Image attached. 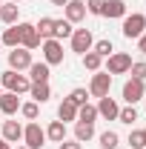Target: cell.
Wrapping results in <instances>:
<instances>
[{
	"instance_id": "18",
	"label": "cell",
	"mask_w": 146,
	"mask_h": 149,
	"mask_svg": "<svg viewBox=\"0 0 146 149\" xmlns=\"http://www.w3.org/2000/svg\"><path fill=\"white\" fill-rule=\"evenodd\" d=\"M29 92H32V97H35V103H46V100L52 97L49 83H32V86H29Z\"/></svg>"
},
{
	"instance_id": "28",
	"label": "cell",
	"mask_w": 146,
	"mask_h": 149,
	"mask_svg": "<svg viewBox=\"0 0 146 149\" xmlns=\"http://www.w3.org/2000/svg\"><path fill=\"white\" fill-rule=\"evenodd\" d=\"M117 120H123V123H135V120H138V112H135V106L120 109V112H117Z\"/></svg>"
},
{
	"instance_id": "21",
	"label": "cell",
	"mask_w": 146,
	"mask_h": 149,
	"mask_svg": "<svg viewBox=\"0 0 146 149\" xmlns=\"http://www.w3.org/2000/svg\"><path fill=\"white\" fill-rule=\"evenodd\" d=\"M95 118H97V106H89V103L77 106V120L80 123H95Z\"/></svg>"
},
{
	"instance_id": "35",
	"label": "cell",
	"mask_w": 146,
	"mask_h": 149,
	"mask_svg": "<svg viewBox=\"0 0 146 149\" xmlns=\"http://www.w3.org/2000/svg\"><path fill=\"white\" fill-rule=\"evenodd\" d=\"M60 149H80V141H63Z\"/></svg>"
},
{
	"instance_id": "9",
	"label": "cell",
	"mask_w": 146,
	"mask_h": 149,
	"mask_svg": "<svg viewBox=\"0 0 146 149\" xmlns=\"http://www.w3.org/2000/svg\"><path fill=\"white\" fill-rule=\"evenodd\" d=\"M129 66H132V57L123 55V52H115V55H109V69L106 72L109 74H123V72H129Z\"/></svg>"
},
{
	"instance_id": "7",
	"label": "cell",
	"mask_w": 146,
	"mask_h": 149,
	"mask_svg": "<svg viewBox=\"0 0 146 149\" xmlns=\"http://www.w3.org/2000/svg\"><path fill=\"white\" fill-rule=\"evenodd\" d=\"M43 57H46V63H49V66L63 63V46H60V40H55V37L43 40Z\"/></svg>"
},
{
	"instance_id": "10",
	"label": "cell",
	"mask_w": 146,
	"mask_h": 149,
	"mask_svg": "<svg viewBox=\"0 0 146 149\" xmlns=\"http://www.w3.org/2000/svg\"><path fill=\"white\" fill-rule=\"evenodd\" d=\"M9 66L20 72V69H29L32 66V55H29V49H15V52H9Z\"/></svg>"
},
{
	"instance_id": "12",
	"label": "cell",
	"mask_w": 146,
	"mask_h": 149,
	"mask_svg": "<svg viewBox=\"0 0 146 149\" xmlns=\"http://www.w3.org/2000/svg\"><path fill=\"white\" fill-rule=\"evenodd\" d=\"M20 138H23V126H20L17 120H3V141L17 143Z\"/></svg>"
},
{
	"instance_id": "31",
	"label": "cell",
	"mask_w": 146,
	"mask_h": 149,
	"mask_svg": "<svg viewBox=\"0 0 146 149\" xmlns=\"http://www.w3.org/2000/svg\"><path fill=\"white\" fill-rule=\"evenodd\" d=\"M129 72H132V77H138V80H146V63L143 60H140V63H132Z\"/></svg>"
},
{
	"instance_id": "42",
	"label": "cell",
	"mask_w": 146,
	"mask_h": 149,
	"mask_svg": "<svg viewBox=\"0 0 146 149\" xmlns=\"http://www.w3.org/2000/svg\"><path fill=\"white\" fill-rule=\"evenodd\" d=\"M0 46H3V43H0Z\"/></svg>"
},
{
	"instance_id": "14",
	"label": "cell",
	"mask_w": 146,
	"mask_h": 149,
	"mask_svg": "<svg viewBox=\"0 0 146 149\" xmlns=\"http://www.w3.org/2000/svg\"><path fill=\"white\" fill-rule=\"evenodd\" d=\"M117 103H115V100H112L109 95H106V97H100V103H97V115H103V118H106V120H115V118H117Z\"/></svg>"
},
{
	"instance_id": "2",
	"label": "cell",
	"mask_w": 146,
	"mask_h": 149,
	"mask_svg": "<svg viewBox=\"0 0 146 149\" xmlns=\"http://www.w3.org/2000/svg\"><path fill=\"white\" fill-rule=\"evenodd\" d=\"M146 97V89H143V80H138V77H132L123 83V100H126L129 106H135L138 100H143Z\"/></svg>"
},
{
	"instance_id": "8",
	"label": "cell",
	"mask_w": 146,
	"mask_h": 149,
	"mask_svg": "<svg viewBox=\"0 0 146 149\" xmlns=\"http://www.w3.org/2000/svg\"><path fill=\"white\" fill-rule=\"evenodd\" d=\"M17 26H20V43H23V49H37V46H40L37 29L32 23H17Z\"/></svg>"
},
{
	"instance_id": "15",
	"label": "cell",
	"mask_w": 146,
	"mask_h": 149,
	"mask_svg": "<svg viewBox=\"0 0 146 149\" xmlns=\"http://www.w3.org/2000/svg\"><path fill=\"white\" fill-rule=\"evenodd\" d=\"M29 77H32V83H49V63H32Z\"/></svg>"
},
{
	"instance_id": "41",
	"label": "cell",
	"mask_w": 146,
	"mask_h": 149,
	"mask_svg": "<svg viewBox=\"0 0 146 149\" xmlns=\"http://www.w3.org/2000/svg\"><path fill=\"white\" fill-rule=\"evenodd\" d=\"M20 149H29V146H20Z\"/></svg>"
},
{
	"instance_id": "22",
	"label": "cell",
	"mask_w": 146,
	"mask_h": 149,
	"mask_svg": "<svg viewBox=\"0 0 146 149\" xmlns=\"http://www.w3.org/2000/svg\"><path fill=\"white\" fill-rule=\"evenodd\" d=\"M0 43H6V46L17 49V43H20V26H9V29L3 32V40H0Z\"/></svg>"
},
{
	"instance_id": "1",
	"label": "cell",
	"mask_w": 146,
	"mask_h": 149,
	"mask_svg": "<svg viewBox=\"0 0 146 149\" xmlns=\"http://www.w3.org/2000/svg\"><path fill=\"white\" fill-rule=\"evenodd\" d=\"M3 86H6L9 92L20 95V92H29L32 80H29V77H23L20 72H15V69H9V72H3Z\"/></svg>"
},
{
	"instance_id": "11",
	"label": "cell",
	"mask_w": 146,
	"mask_h": 149,
	"mask_svg": "<svg viewBox=\"0 0 146 149\" xmlns=\"http://www.w3.org/2000/svg\"><path fill=\"white\" fill-rule=\"evenodd\" d=\"M63 9H66V20L69 23H80L86 17V3H80V0H69Z\"/></svg>"
},
{
	"instance_id": "24",
	"label": "cell",
	"mask_w": 146,
	"mask_h": 149,
	"mask_svg": "<svg viewBox=\"0 0 146 149\" xmlns=\"http://www.w3.org/2000/svg\"><path fill=\"white\" fill-rule=\"evenodd\" d=\"M35 29H37V35H40V40H43V37L49 40L52 32H55V20H52V17H40V23H37Z\"/></svg>"
},
{
	"instance_id": "19",
	"label": "cell",
	"mask_w": 146,
	"mask_h": 149,
	"mask_svg": "<svg viewBox=\"0 0 146 149\" xmlns=\"http://www.w3.org/2000/svg\"><path fill=\"white\" fill-rule=\"evenodd\" d=\"M57 118H60L63 123H66V120H74V118H77V106H74L69 97H66V100L60 103V109H57Z\"/></svg>"
},
{
	"instance_id": "32",
	"label": "cell",
	"mask_w": 146,
	"mask_h": 149,
	"mask_svg": "<svg viewBox=\"0 0 146 149\" xmlns=\"http://www.w3.org/2000/svg\"><path fill=\"white\" fill-rule=\"evenodd\" d=\"M129 143H132V149H146L143 132H132V135H129Z\"/></svg>"
},
{
	"instance_id": "23",
	"label": "cell",
	"mask_w": 146,
	"mask_h": 149,
	"mask_svg": "<svg viewBox=\"0 0 146 149\" xmlns=\"http://www.w3.org/2000/svg\"><path fill=\"white\" fill-rule=\"evenodd\" d=\"M72 23L69 20H55V32H52V37L55 40H60V37H72Z\"/></svg>"
},
{
	"instance_id": "26",
	"label": "cell",
	"mask_w": 146,
	"mask_h": 149,
	"mask_svg": "<svg viewBox=\"0 0 146 149\" xmlns=\"http://www.w3.org/2000/svg\"><path fill=\"white\" fill-rule=\"evenodd\" d=\"M100 60H103L100 55H95V52H86V55H83V66H86L89 72H97V69H100Z\"/></svg>"
},
{
	"instance_id": "16",
	"label": "cell",
	"mask_w": 146,
	"mask_h": 149,
	"mask_svg": "<svg viewBox=\"0 0 146 149\" xmlns=\"http://www.w3.org/2000/svg\"><path fill=\"white\" fill-rule=\"evenodd\" d=\"M46 138L55 141V143H63V141H66V123H63V120H52L49 129H46Z\"/></svg>"
},
{
	"instance_id": "34",
	"label": "cell",
	"mask_w": 146,
	"mask_h": 149,
	"mask_svg": "<svg viewBox=\"0 0 146 149\" xmlns=\"http://www.w3.org/2000/svg\"><path fill=\"white\" fill-rule=\"evenodd\" d=\"M103 3H106V0H89V3H86V12H92V15H103Z\"/></svg>"
},
{
	"instance_id": "38",
	"label": "cell",
	"mask_w": 146,
	"mask_h": 149,
	"mask_svg": "<svg viewBox=\"0 0 146 149\" xmlns=\"http://www.w3.org/2000/svg\"><path fill=\"white\" fill-rule=\"evenodd\" d=\"M52 3H55V6H66L69 0H52Z\"/></svg>"
},
{
	"instance_id": "25",
	"label": "cell",
	"mask_w": 146,
	"mask_h": 149,
	"mask_svg": "<svg viewBox=\"0 0 146 149\" xmlns=\"http://www.w3.org/2000/svg\"><path fill=\"white\" fill-rule=\"evenodd\" d=\"M92 135H95V126H92V123H77V126H74V141H80V143L89 141Z\"/></svg>"
},
{
	"instance_id": "3",
	"label": "cell",
	"mask_w": 146,
	"mask_h": 149,
	"mask_svg": "<svg viewBox=\"0 0 146 149\" xmlns=\"http://www.w3.org/2000/svg\"><path fill=\"white\" fill-rule=\"evenodd\" d=\"M146 32V17L143 15H129L126 20H123V37H140Z\"/></svg>"
},
{
	"instance_id": "36",
	"label": "cell",
	"mask_w": 146,
	"mask_h": 149,
	"mask_svg": "<svg viewBox=\"0 0 146 149\" xmlns=\"http://www.w3.org/2000/svg\"><path fill=\"white\" fill-rule=\"evenodd\" d=\"M138 40H140V52H143V55H146V32H143V35H140V37H138Z\"/></svg>"
},
{
	"instance_id": "20",
	"label": "cell",
	"mask_w": 146,
	"mask_h": 149,
	"mask_svg": "<svg viewBox=\"0 0 146 149\" xmlns=\"http://www.w3.org/2000/svg\"><path fill=\"white\" fill-rule=\"evenodd\" d=\"M0 20L9 23V26H15V23H17V3H6V6H0Z\"/></svg>"
},
{
	"instance_id": "33",
	"label": "cell",
	"mask_w": 146,
	"mask_h": 149,
	"mask_svg": "<svg viewBox=\"0 0 146 149\" xmlns=\"http://www.w3.org/2000/svg\"><path fill=\"white\" fill-rule=\"evenodd\" d=\"M20 112H23V118L35 120V118H37V103H23V106H20Z\"/></svg>"
},
{
	"instance_id": "17",
	"label": "cell",
	"mask_w": 146,
	"mask_h": 149,
	"mask_svg": "<svg viewBox=\"0 0 146 149\" xmlns=\"http://www.w3.org/2000/svg\"><path fill=\"white\" fill-rule=\"evenodd\" d=\"M126 15V3L123 0H106L103 3V17H123Z\"/></svg>"
},
{
	"instance_id": "4",
	"label": "cell",
	"mask_w": 146,
	"mask_h": 149,
	"mask_svg": "<svg viewBox=\"0 0 146 149\" xmlns=\"http://www.w3.org/2000/svg\"><path fill=\"white\" fill-rule=\"evenodd\" d=\"M109 86H112V74L109 72H97L95 77H92V83H89V95L106 97V95H109Z\"/></svg>"
},
{
	"instance_id": "13",
	"label": "cell",
	"mask_w": 146,
	"mask_h": 149,
	"mask_svg": "<svg viewBox=\"0 0 146 149\" xmlns=\"http://www.w3.org/2000/svg\"><path fill=\"white\" fill-rule=\"evenodd\" d=\"M17 109H20V97L15 92L0 95V112H3V115H15Z\"/></svg>"
},
{
	"instance_id": "29",
	"label": "cell",
	"mask_w": 146,
	"mask_h": 149,
	"mask_svg": "<svg viewBox=\"0 0 146 149\" xmlns=\"http://www.w3.org/2000/svg\"><path fill=\"white\" fill-rule=\"evenodd\" d=\"M95 55L109 57L112 55V40H97V43H95Z\"/></svg>"
},
{
	"instance_id": "39",
	"label": "cell",
	"mask_w": 146,
	"mask_h": 149,
	"mask_svg": "<svg viewBox=\"0 0 146 149\" xmlns=\"http://www.w3.org/2000/svg\"><path fill=\"white\" fill-rule=\"evenodd\" d=\"M140 132H143V141H146V129H140Z\"/></svg>"
},
{
	"instance_id": "5",
	"label": "cell",
	"mask_w": 146,
	"mask_h": 149,
	"mask_svg": "<svg viewBox=\"0 0 146 149\" xmlns=\"http://www.w3.org/2000/svg\"><path fill=\"white\" fill-rule=\"evenodd\" d=\"M92 32L89 29H74L72 32V52H77V55H86L92 49Z\"/></svg>"
},
{
	"instance_id": "37",
	"label": "cell",
	"mask_w": 146,
	"mask_h": 149,
	"mask_svg": "<svg viewBox=\"0 0 146 149\" xmlns=\"http://www.w3.org/2000/svg\"><path fill=\"white\" fill-rule=\"evenodd\" d=\"M0 149H12V146H9V141H3V138H0Z\"/></svg>"
},
{
	"instance_id": "6",
	"label": "cell",
	"mask_w": 146,
	"mask_h": 149,
	"mask_svg": "<svg viewBox=\"0 0 146 149\" xmlns=\"http://www.w3.org/2000/svg\"><path fill=\"white\" fill-rule=\"evenodd\" d=\"M23 141H26V146H29V149H40V146H43V141H46V132L40 129V123L32 120V123L23 129Z\"/></svg>"
},
{
	"instance_id": "27",
	"label": "cell",
	"mask_w": 146,
	"mask_h": 149,
	"mask_svg": "<svg viewBox=\"0 0 146 149\" xmlns=\"http://www.w3.org/2000/svg\"><path fill=\"white\" fill-rule=\"evenodd\" d=\"M100 149H117V132H103L100 135Z\"/></svg>"
},
{
	"instance_id": "43",
	"label": "cell",
	"mask_w": 146,
	"mask_h": 149,
	"mask_svg": "<svg viewBox=\"0 0 146 149\" xmlns=\"http://www.w3.org/2000/svg\"><path fill=\"white\" fill-rule=\"evenodd\" d=\"M143 100H146V97H143Z\"/></svg>"
},
{
	"instance_id": "30",
	"label": "cell",
	"mask_w": 146,
	"mask_h": 149,
	"mask_svg": "<svg viewBox=\"0 0 146 149\" xmlns=\"http://www.w3.org/2000/svg\"><path fill=\"white\" fill-rule=\"evenodd\" d=\"M86 97H89L86 89H72V95H69V100H72L74 106H83V103H86Z\"/></svg>"
},
{
	"instance_id": "40",
	"label": "cell",
	"mask_w": 146,
	"mask_h": 149,
	"mask_svg": "<svg viewBox=\"0 0 146 149\" xmlns=\"http://www.w3.org/2000/svg\"><path fill=\"white\" fill-rule=\"evenodd\" d=\"M9 3H20V0H9Z\"/></svg>"
}]
</instances>
